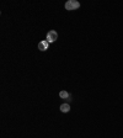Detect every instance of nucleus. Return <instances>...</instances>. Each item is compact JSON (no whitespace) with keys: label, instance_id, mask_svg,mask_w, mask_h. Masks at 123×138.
Masks as SVG:
<instances>
[{"label":"nucleus","instance_id":"3","mask_svg":"<svg viewBox=\"0 0 123 138\" xmlns=\"http://www.w3.org/2000/svg\"><path fill=\"white\" fill-rule=\"evenodd\" d=\"M48 47H49V42H47V41H41V42L38 43V49L42 51V52L47 51Z\"/></svg>","mask_w":123,"mask_h":138},{"label":"nucleus","instance_id":"1","mask_svg":"<svg viewBox=\"0 0 123 138\" xmlns=\"http://www.w3.org/2000/svg\"><path fill=\"white\" fill-rule=\"evenodd\" d=\"M64 8H65L66 10H69V11H73V10H76L80 8V3L76 1V0H69V1L65 3Z\"/></svg>","mask_w":123,"mask_h":138},{"label":"nucleus","instance_id":"2","mask_svg":"<svg viewBox=\"0 0 123 138\" xmlns=\"http://www.w3.org/2000/svg\"><path fill=\"white\" fill-rule=\"evenodd\" d=\"M57 40H58V33L56 32V31L52 30V31H49V32L47 33V40H46L47 42L52 43V42H56Z\"/></svg>","mask_w":123,"mask_h":138},{"label":"nucleus","instance_id":"4","mask_svg":"<svg viewBox=\"0 0 123 138\" xmlns=\"http://www.w3.org/2000/svg\"><path fill=\"white\" fill-rule=\"evenodd\" d=\"M59 109H60V111H62V112L66 113V112H69V111H70V105H69L68 102H65V104H62V105L59 106Z\"/></svg>","mask_w":123,"mask_h":138},{"label":"nucleus","instance_id":"5","mask_svg":"<svg viewBox=\"0 0 123 138\" xmlns=\"http://www.w3.org/2000/svg\"><path fill=\"white\" fill-rule=\"evenodd\" d=\"M69 96H70V94H69L68 91H65V90H63V91L59 92V97H60V99H65L66 100Z\"/></svg>","mask_w":123,"mask_h":138},{"label":"nucleus","instance_id":"6","mask_svg":"<svg viewBox=\"0 0 123 138\" xmlns=\"http://www.w3.org/2000/svg\"><path fill=\"white\" fill-rule=\"evenodd\" d=\"M71 100H73V99H71V95H70V96H69V97L66 99V101H68V102H70V101H71Z\"/></svg>","mask_w":123,"mask_h":138}]
</instances>
